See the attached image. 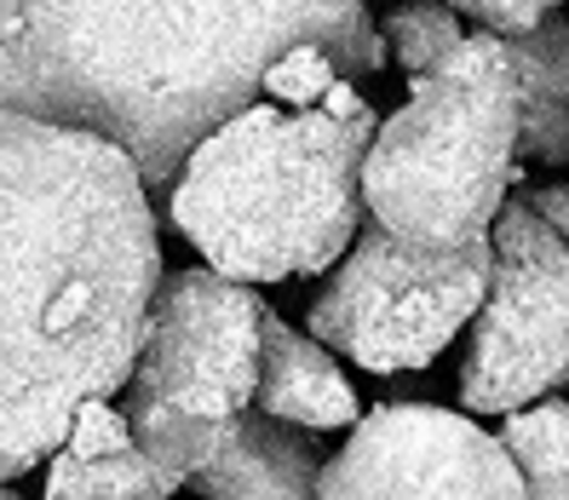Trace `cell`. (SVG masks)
I'll return each instance as SVG.
<instances>
[{
	"mask_svg": "<svg viewBox=\"0 0 569 500\" xmlns=\"http://www.w3.org/2000/svg\"><path fill=\"white\" fill-rule=\"evenodd\" d=\"M299 41L386 70L368 0H0V110L98 132L156 190Z\"/></svg>",
	"mask_w": 569,
	"mask_h": 500,
	"instance_id": "obj_2",
	"label": "cell"
},
{
	"mask_svg": "<svg viewBox=\"0 0 569 500\" xmlns=\"http://www.w3.org/2000/svg\"><path fill=\"white\" fill-rule=\"evenodd\" d=\"M0 500H23V494H18L12 483H0Z\"/></svg>",
	"mask_w": 569,
	"mask_h": 500,
	"instance_id": "obj_20",
	"label": "cell"
},
{
	"mask_svg": "<svg viewBox=\"0 0 569 500\" xmlns=\"http://www.w3.org/2000/svg\"><path fill=\"white\" fill-rule=\"evenodd\" d=\"M63 449L81 454V460H104V454L132 449L127 403H116V397H92V403H81L76 420H70V438H63Z\"/></svg>",
	"mask_w": 569,
	"mask_h": 500,
	"instance_id": "obj_17",
	"label": "cell"
},
{
	"mask_svg": "<svg viewBox=\"0 0 569 500\" xmlns=\"http://www.w3.org/2000/svg\"><path fill=\"white\" fill-rule=\"evenodd\" d=\"M161 288L150 184L81 127L0 110V483L63 449L116 397Z\"/></svg>",
	"mask_w": 569,
	"mask_h": 500,
	"instance_id": "obj_1",
	"label": "cell"
},
{
	"mask_svg": "<svg viewBox=\"0 0 569 500\" xmlns=\"http://www.w3.org/2000/svg\"><path fill=\"white\" fill-rule=\"evenodd\" d=\"M518 70V161H569V29L552 18L507 41Z\"/></svg>",
	"mask_w": 569,
	"mask_h": 500,
	"instance_id": "obj_11",
	"label": "cell"
},
{
	"mask_svg": "<svg viewBox=\"0 0 569 500\" xmlns=\"http://www.w3.org/2000/svg\"><path fill=\"white\" fill-rule=\"evenodd\" d=\"M500 438L518 454L535 500H569V403L541 397L500 420Z\"/></svg>",
	"mask_w": 569,
	"mask_h": 500,
	"instance_id": "obj_14",
	"label": "cell"
},
{
	"mask_svg": "<svg viewBox=\"0 0 569 500\" xmlns=\"http://www.w3.org/2000/svg\"><path fill=\"white\" fill-rule=\"evenodd\" d=\"M127 420H132V443H139L156 466L179 472L184 489H190V478L219 454L224 431H230L224 420L184 414V409H173V403H156V397H132V391H127Z\"/></svg>",
	"mask_w": 569,
	"mask_h": 500,
	"instance_id": "obj_13",
	"label": "cell"
},
{
	"mask_svg": "<svg viewBox=\"0 0 569 500\" xmlns=\"http://www.w3.org/2000/svg\"><path fill=\"white\" fill-rule=\"evenodd\" d=\"M253 409L288 420L299 431H351L362 420L357 386L346 380L340 357H333L317 333H299L277 311L264 317V346H259V391Z\"/></svg>",
	"mask_w": 569,
	"mask_h": 500,
	"instance_id": "obj_9",
	"label": "cell"
},
{
	"mask_svg": "<svg viewBox=\"0 0 569 500\" xmlns=\"http://www.w3.org/2000/svg\"><path fill=\"white\" fill-rule=\"evenodd\" d=\"M322 454L299 426L271 420V414H237L224 431L219 454L190 478L208 500H322Z\"/></svg>",
	"mask_w": 569,
	"mask_h": 500,
	"instance_id": "obj_10",
	"label": "cell"
},
{
	"mask_svg": "<svg viewBox=\"0 0 569 500\" xmlns=\"http://www.w3.org/2000/svg\"><path fill=\"white\" fill-rule=\"evenodd\" d=\"M466 36L472 29H466V18L449 0H397V12L386 18V58L415 81L426 70H438Z\"/></svg>",
	"mask_w": 569,
	"mask_h": 500,
	"instance_id": "obj_15",
	"label": "cell"
},
{
	"mask_svg": "<svg viewBox=\"0 0 569 500\" xmlns=\"http://www.w3.org/2000/svg\"><path fill=\"white\" fill-rule=\"evenodd\" d=\"M375 127L351 76L311 110L259 98L184 156L167 213L202 264L237 282L328 277L368 224L362 161Z\"/></svg>",
	"mask_w": 569,
	"mask_h": 500,
	"instance_id": "obj_3",
	"label": "cell"
},
{
	"mask_svg": "<svg viewBox=\"0 0 569 500\" xmlns=\"http://www.w3.org/2000/svg\"><path fill=\"white\" fill-rule=\"evenodd\" d=\"M489 271V237L466 248H420L368 219L351 253L317 288L306 328L368 374H415L455 346L460 328H472Z\"/></svg>",
	"mask_w": 569,
	"mask_h": 500,
	"instance_id": "obj_5",
	"label": "cell"
},
{
	"mask_svg": "<svg viewBox=\"0 0 569 500\" xmlns=\"http://www.w3.org/2000/svg\"><path fill=\"white\" fill-rule=\"evenodd\" d=\"M179 489L184 478L156 466L139 443L104 460H81L70 449H58L47 454V483H41L47 500H173Z\"/></svg>",
	"mask_w": 569,
	"mask_h": 500,
	"instance_id": "obj_12",
	"label": "cell"
},
{
	"mask_svg": "<svg viewBox=\"0 0 569 500\" xmlns=\"http://www.w3.org/2000/svg\"><path fill=\"white\" fill-rule=\"evenodd\" d=\"M264 317L271 306L259 299V288L213 271V264L161 277L127 391L230 426L253 409Z\"/></svg>",
	"mask_w": 569,
	"mask_h": 500,
	"instance_id": "obj_7",
	"label": "cell"
},
{
	"mask_svg": "<svg viewBox=\"0 0 569 500\" xmlns=\"http://www.w3.org/2000/svg\"><path fill=\"white\" fill-rule=\"evenodd\" d=\"M351 70L340 63V52L333 47H322V41H299V47H288L271 70H264V98L271 104H288V110H311V104H322V98L340 87ZM357 81V76H351Z\"/></svg>",
	"mask_w": 569,
	"mask_h": 500,
	"instance_id": "obj_16",
	"label": "cell"
},
{
	"mask_svg": "<svg viewBox=\"0 0 569 500\" xmlns=\"http://www.w3.org/2000/svg\"><path fill=\"white\" fill-rule=\"evenodd\" d=\"M322 500H535L518 454L466 409L380 403L322 466Z\"/></svg>",
	"mask_w": 569,
	"mask_h": 500,
	"instance_id": "obj_8",
	"label": "cell"
},
{
	"mask_svg": "<svg viewBox=\"0 0 569 500\" xmlns=\"http://www.w3.org/2000/svg\"><path fill=\"white\" fill-rule=\"evenodd\" d=\"M523 208H529V213H541V219L558 230V237L569 242V184H541Z\"/></svg>",
	"mask_w": 569,
	"mask_h": 500,
	"instance_id": "obj_19",
	"label": "cell"
},
{
	"mask_svg": "<svg viewBox=\"0 0 569 500\" xmlns=\"http://www.w3.org/2000/svg\"><path fill=\"white\" fill-rule=\"evenodd\" d=\"M518 179V70L500 36L472 29L380 127L362 161L368 219L420 248L483 242Z\"/></svg>",
	"mask_w": 569,
	"mask_h": 500,
	"instance_id": "obj_4",
	"label": "cell"
},
{
	"mask_svg": "<svg viewBox=\"0 0 569 500\" xmlns=\"http://www.w3.org/2000/svg\"><path fill=\"white\" fill-rule=\"evenodd\" d=\"M449 7L472 29H483V36L512 41V36H529V29L552 23V12L563 7V0H449Z\"/></svg>",
	"mask_w": 569,
	"mask_h": 500,
	"instance_id": "obj_18",
	"label": "cell"
},
{
	"mask_svg": "<svg viewBox=\"0 0 569 500\" xmlns=\"http://www.w3.org/2000/svg\"><path fill=\"white\" fill-rule=\"evenodd\" d=\"M495 271L460 362V409L507 420L569 386V242L529 213L507 208L489 230Z\"/></svg>",
	"mask_w": 569,
	"mask_h": 500,
	"instance_id": "obj_6",
	"label": "cell"
}]
</instances>
